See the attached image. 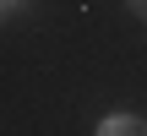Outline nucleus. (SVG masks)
<instances>
[{
  "label": "nucleus",
  "mask_w": 147,
  "mask_h": 136,
  "mask_svg": "<svg viewBox=\"0 0 147 136\" xmlns=\"http://www.w3.org/2000/svg\"><path fill=\"white\" fill-rule=\"evenodd\" d=\"M22 5H27V0H5V11H22Z\"/></svg>",
  "instance_id": "obj_3"
},
{
  "label": "nucleus",
  "mask_w": 147,
  "mask_h": 136,
  "mask_svg": "<svg viewBox=\"0 0 147 136\" xmlns=\"http://www.w3.org/2000/svg\"><path fill=\"white\" fill-rule=\"evenodd\" d=\"M98 136H147V120L142 114H109V120H98Z\"/></svg>",
  "instance_id": "obj_1"
},
{
  "label": "nucleus",
  "mask_w": 147,
  "mask_h": 136,
  "mask_svg": "<svg viewBox=\"0 0 147 136\" xmlns=\"http://www.w3.org/2000/svg\"><path fill=\"white\" fill-rule=\"evenodd\" d=\"M131 11H136V16H147V0H131Z\"/></svg>",
  "instance_id": "obj_2"
}]
</instances>
